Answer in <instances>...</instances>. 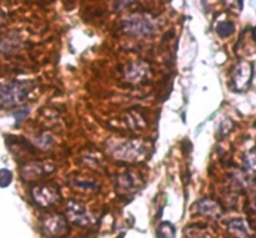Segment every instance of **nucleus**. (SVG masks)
Instances as JSON below:
<instances>
[{"instance_id":"nucleus-1","label":"nucleus","mask_w":256,"mask_h":238,"mask_svg":"<svg viewBox=\"0 0 256 238\" xmlns=\"http://www.w3.org/2000/svg\"><path fill=\"white\" fill-rule=\"evenodd\" d=\"M29 94L26 82H12L0 89V101L2 105L22 104Z\"/></svg>"},{"instance_id":"nucleus-2","label":"nucleus","mask_w":256,"mask_h":238,"mask_svg":"<svg viewBox=\"0 0 256 238\" xmlns=\"http://www.w3.org/2000/svg\"><path fill=\"white\" fill-rule=\"evenodd\" d=\"M32 196L35 204L42 207H48L58 201V199H59V192H58L56 187L44 184L32 187Z\"/></svg>"},{"instance_id":"nucleus-3","label":"nucleus","mask_w":256,"mask_h":238,"mask_svg":"<svg viewBox=\"0 0 256 238\" xmlns=\"http://www.w3.org/2000/svg\"><path fill=\"white\" fill-rule=\"evenodd\" d=\"M252 72H254V70H252V65L250 62L240 61L234 69L232 76L235 90H238V91L246 90L252 82Z\"/></svg>"},{"instance_id":"nucleus-4","label":"nucleus","mask_w":256,"mask_h":238,"mask_svg":"<svg viewBox=\"0 0 256 238\" xmlns=\"http://www.w3.org/2000/svg\"><path fill=\"white\" fill-rule=\"evenodd\" d=\"M122 29L132 35H149L154 31L152 21L148 17L140 15L128 17L122 24Z\"/></svg>"},{"instance_id":"nucleus-5","label":"nucleus","mask_w":256,"mask_h":238,"mask_svg":"<svg viewBox=\"0 0 256 238\" xmlns=\"http://www.w3.org/2000/svg\"><path fill=\"white\" fill-rule=\"evenodd\" d=\"M66 216L70 221L74 222L75 225H79V226H88L92 221V216L88 212V210L82 204H79V202L72 201L68 204Z\"/></svg>"},{"instance_id":"nucleus-6","label":"nucleus","mask_w":256,"mask_h":238,"mask_svg":"<svg viewBox=\"0 0 256 238\" xmlns=\"http://www.w3.org/2000/svg\"><path fill=\"white\" fill-rule=\"evenodd\" d=\"M144 154V147L138 142H128V144L120 145L116 150L118 160H124V161H135L139 160L138 157H142Z\"/></svg>"},{"instance_id":"nucleus-7","label":"nucleus","mask_w":256,"mask_h":238,"mask_svg":"<svg viewBox=\"0 0 256 238\" xmlns=\"http://www.w3.org/2000/svg\"><path fill=\"white\" fill-rule=\"evenodd\" d=\"M44 229L46 230L48 235L52 237H62L68 232V224L64 217L60 215H54L45 220Z\"/></svg>"},{"instance_id":"nucleus-8","label":"nucleus","mask_w":256,"mask_h":238,"mask_svg":"<svg viewBox=\"0 0 256 238\" xmlns=\"http://www.w3.org/2000/svg\"><path fill=\"white\" fill-rule=\"evenodd\" d=\"M198 207H199V211L202 212L205 216H219L220 211H222V207L219 206V204L212 200H202V201L198 202Z\"/></svg>"},{"instance_id":"nucleus-9","label":"nucleus","mask_w":256,"mask_h":238,"mask_svg":"<svg viewBox=\"0 0 256 238\" xmlns=\"http://www.w3.org/2000/svg\"><path fill=\"white\" fill-rule=\"evenodd\" d=\"M229 230L238 238H246L248 229L242 220H232L229 222Z\"/></svg>"},{"instance_id":"nucleus-10","label":"nucleus","mask_w":256,"mask_h":238,"mask_svg":"<svg viewBox=\"0 0 256 238\" xmlns=\"http://www.w3.org/2000/svg\"><path fill=\"white\" fill-rule=\"evenodd\" d=\"M235 29V25L232 24V21H224V22H220L219 25L216 26V32L222 37H226L230 36V35L234 32Z\"/></svg>"},{"instance_id":"nucleus-11","label":"nucleus","mask_w":256,"mask_h":238,"mask_svg":"<svg viewBox=\"0 0 256 238\" xmlns=\"http://www.w3.org/2000/svg\"><path fill=\"white\" fill-rule=\"evenodd\" d=\"M244 164H245V167H246L250 172H254V174H256V149L252 150V151L245 156Z\"/></svg>"},{"instance_id":"nucleus-12","label":"nucleus","mask_w":256,"mask_h":238,"mask_svg":"<svg viewBox=\"0 0 256 238\" xmlns=\"http://www.w3.org/2000/svg\"><path fill=\"white\" fill-rule=\"evenodd\" d=\"M254 36H255V40H256V27L254 29Z\"/></svg>"}]
</instances>
